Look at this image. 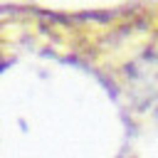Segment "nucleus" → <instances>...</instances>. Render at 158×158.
<instances>
[]
</instances>
